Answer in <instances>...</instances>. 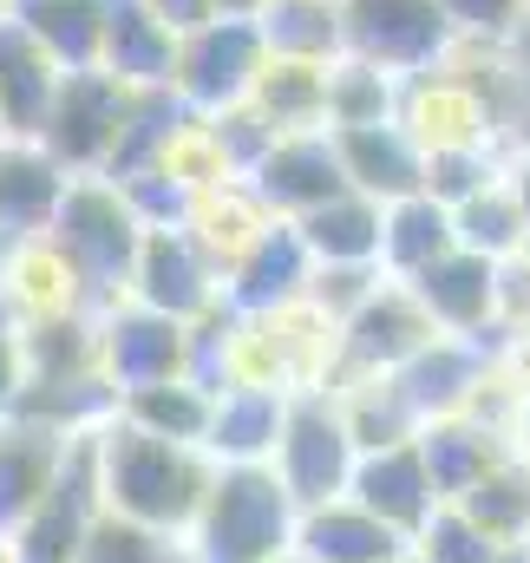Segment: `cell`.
Here are the masks:
<instances>
[{
  "instance_id": "cell-37",
  "label": "cell",
  "mask_w": 530,
  "mask_h": 563,
  "mask_svg": "<svg viewBox=\"0 0 530 563\" xmlns=\"http://www.w3.org/2000/svg\"><path fill=\"white\" fill-rule=\"evenodd\" d=\"M452 217H459V250H478V256H492V263H511V256L530 250V223H525V203H518L511 177L485 184V190L465 197Z\"/></svg>"
},
{
  "instance_id": "cell-44",
  "label": "cell",
  "mask_w": 530,
  "mask_h": 563,
  "mask_svg": "<svg viewBox=\"0 0 530 563\" xmlns=\"http://www.w3.org/2000/svg\"><path fill=\"white\" fill-rule=\"evenodd\" d=\"M125 197H132V210L144 217V230H190V217H197V203H203V190L184 177V170H144L132 184H119Z\"/></svg>"
},
{
  "instance_id": "cell-22",
  "label": "cell",
  "mask_w": 530,
  "mask_h": 563,
  "mask_svg": "<svg viewBox=\"0 0 530 563\" xmlns=\"http://www.w3.org/2000/svg\"><path fill=\"white\" fill-rule=\"evenodd\" d=\"M399 125L426 151H452V144H505L498 125L485 119V106L439 66V73H419L406 79V99H399Z\"/></svg>"
},
{
  "instance_id": "cell-28",
  "label": "cell",
  "mask_w": 530,
  "mask_h": 563,
  "mask_svg": "<svg viewBox=\"0 0 530 563\" xmlns=\"http://www.w3.org/2000/svg\"><path fill=\"white\" fill-rule=\"evenodd\" d=\"M13 20L66 66V73H86L106 59V20H112V0H7Z\"/></svg>"
},
{
  "instance_id": "cell-51",
  "label": "cell",
  "mask_w": 530,
  "mask_h": 563,
  "mask_svg": "<svg viewBox=\"0 0 530 563\" xmlns=\"http://www.w3.org/2000/svg\"><path fill=\"white\" fill-rule=\"evenodd\" d=\"M20 250H26V236H13V230L0 223V288H7V276H13V263H20Z\"/></svg>"
},
{
  "instance_id": "cell-12",
  "label": "cell",
  "mask_w": 530,
  "mask_h": 563,
  "mask_svg": "<svg viewBox=\"0 0 530 563\" xmlns=\"http://www.w3.org/2000/svg\"><path fill=\"white\" fill-rule=\"evenodd\" d=\"M406 288L426 301V314L439 321V334H465V341H485V347H498V354L511 347V334L498 328V263H492V256L452 250V256H439L432 269H419Z\"/></svg>"
},
{
  "instance_id": "cell-7",
  "label": "cell",
  "mask_w": 530,
  "mask_h": 563,
  "mask_svg": "<svg viewBox=\"0 0 530 563\" xmlns=\"http://www.w3.org/2000/svg\"><path fill=\"white\" fill-rule=\"evenodd\" d=\"M268 73V40L256 20H210L177 46V99L197 119H217L230 106L256 99V79Z\"/></svg>"
},
{
  "instance_id": "cell-20",
  "label": "cell",
  "mask_w": 530,
  "mask_h": 563,
  "mask_svg": "<svg viewBox=\"0 0 530 563\" xmlns=\"http://www.w3.org/2000/svg\"><path fill=\"white\" fill-rule=\"evenodd\" d=\"M347 498H361L367 511H380L406 538H419L432 525V511L445 505L439 485H432V472H426L419 439L412 445H387V452H361V472H354V492Z\"/></svg>"
},
{
  "instance_id": "cell-49",
  "label": "cell",
  "mask_w": 530,
  "mask_h": 563,
  "mask_svg": "<svg viewBox=\"0 0 530 563\" xmlns=\"http://www.w3.org/2000/svg\"><path fill=\"white\" fill-rule=\"evenodd\" d=\"M20 394H26V354L20 334H0V426L20 413Z\"/></svg>"
},
{
  "instance_id": "cell-3",
  "label": "cell",
  "mask_w": 530,
  "mask_h": 563,
  "mask_svg": "<svg viewBox=\"0 0 530 563\" xmlns=\"http://www.w3.org/2000/svg\"><path fill=\"white\" fill-rule=\"evenodd\" d=\"M301 505L275 465H217V485L190 525L197 563H275L295 551Z\"/></svg>"
},
{
  "instance_id": "cell-29",
  "label": "cell",
  "mask_w": 530,
  "mask_h": 563,
  "mask_svg": "<svg viewBox=\"0 0 530 563\" xmlns=\"http://www.w3.org/2000/svg\"><path fill=\"white\" fill-rule=\"evenodd\" d=\"M459 250V217L452 203H439L432 190L406 197V203H387V243H380V269L399 282H412L419 269H432L439 256Z\"/></svg>"
},
{
  "instance_id": "cell-60",
  "label": "cell",
  "mask_w": 530,
  "mask_h": 563,
  "mask_svg": "<svg viewBox=\"0 0 530 563\" xmlns=\"http://www.w3.org/2000/svg\"><path fill=\"white\" fill-rule=\"evenodd\" d=\"M0 7H7V0H0Z\"/></svg>"
},
{
  "instance_id": "cell-14",
  "label": "cell",
  "mask_w": 530,
  "mask_h": 563,
  "mask_svg": "<svg viewBox=\"0 0 530 563\" xmlns=\"http://www.w3.org/2000/svg\"><path fill=\"white\" fill-rule=\"evenodd\" d=\"M250 190L263 197L268 217L301 223L308 210L334 203V197H341V190H354V184H347V164H341L334 132H288V139H275V151L256 164Z\"/></svg>"
},
{
  "instance_id": "cell-15",
  "label": "cell",
  "mask_w": 530,
  "mask_h": 563,
  "mask_svg": "<svg viewBox=\"0 0 530 563\" xmlns=\"http://www.w3.org/2000/svg\"><path fill=\"white\" fill-rule=\"evenodd\" d=\"M492 374H498V347L465 341V334H439L419 361L399 367L394 380H399V394L412 400V413L432 426V420H459V413H472V400L492 387Z\"/></svg>"
},
{
  "instance_id": "cell-40",
  "label": "cell",
  "mask_w": 530,
  "mask_h": 563,
  "mask_svg": "<svg viewBox=\"0 0 530 563\" xmlns=\"http://www.w3.org/2000/svg\"><path fill=\"white\" fill-rule=\"evenodd\" d=\"M79 563H197V558H190V538L106 511V518L92 525V538H86Z\"/></svg>"
},
{
  "instance_id": "cell-4",
  "label": "cell",
  "mask_w": 530,
  "mask_h": 563,
  "mask_svg": "<svg viewBox=\"0 0 530 563\" xmlns=\"http://www.w3.org/2000/svg\"><path fill=\"white\" fill-rule=\"evenodd\" d=\"M275 472H281V485L295 492L301 511L354 492L361 445H354V426L341 413V394L334 387H308V394L288 400V426H281V445H275Z\"/></svg>"
},
{
  "instance_id": "cell-48",
  "label": "cell",
  "mask_w": 530,
  "mask_h": 563,
  "mask_svg": "<svg viewBox=\"0 0 530 563\" xmlns=\"http://www.w3.org/2000/svg\"><path fill=\"white\" fill-rule=\"evenodd\" d=\"M445 13H452V26L465 40H511L530 20L525 0H445Z\"/></svg>"
},
{
  "instance_id": "cell-18",
  "label": "cell",
  "mask_w": 530,
  "mask_h": 563,
  "mask_svg": "<svg viewBox=\"0 0 530 563\" xmlns=\"http://www.w3.org/2000/svg\"><path fill=\"white\" fill-rule=\"evenodd\" d=\"M79 177L46 151L40 139H0V223L26 243L53 236L59 210H66V190Z\"/></svg>"
},
{
  "instance_id": "cell-5",
  "label": "cell",
  "mask_w": 530,
  "mask_h": 563,
  "mask_svg": "<svg viewBox=\"0 0 530 563\" xmlns=\"http://www.w3.org/2000/svg\"><path fill=\"white\" fill-rule=\"evenodd\" d=\"M341 13H347V53L387 66L394 79L439 73L465 40L445 0H341Z\"/></svg>"
},
{
  "instance_id": "cell-17",
  "label": "cell",
  "mask_w": 530,
  "mask_h": 563,
  "mask_svg": "<svg viewBox=\"0 0 530 563\" xmlns=\"http://www.w3.org/2000/svg\"><path fill=\"white\" fill-rule=\"evenodd\" d=\"M59 86L66 66L13 20V7H0V139H40Z\"/></svg>"
},
{
  "instance_id": "cell-42",
  "label": "cell",
  "mask_w": 530,
  "mask_h": 563,
  "mask_svg": "<svg viewBox=\"0 0 530 563\" xmlns=\"http://www.w3.org/2000/svg\"><path fill=\"white\" fill-rule=\"evenodd\" d=\"M505 164H511L505 144H452V151H432V157H426V190L459 210L465 197H478L485 184H498Z\"/></svg>"
},
{
  "instance_id": "cell-38",
  "label": "cell",
  "mask_w": 530,
  "mask_h": 563,
  "mask_svg": "<svg viewBox=\"0 0 530 563\" xmlns=\"http://www.w3.org/2000/svg\"><path fill=\"white\" fill-rule=\"evenodd\" d=\"M119 413H125L132 426H144V432L203 445V439H210V420H217V394L197 387L190 374H177V380H164V387H137V394H125Z\"/></svg>"
},
{
  "instance_id": "cell-41",
  "label": "cell",
  "mask_w": 530,
  "mask_h": 563,
  "mask_svg": "<svg viewBox=\"0 0 530 563\" xmlns=\"http://www.w3.org/2000/svg\"><path fill=\"white\" fill-rule=\"evenodd\" d=\"M184 374L210 394H230L243 380V314L230 301L210 308L203 321H190V367Z\"/></svg>"
},
{
  "instance_id": "cell-8",
  "label": "cell",
  "mask_w": 530,
  "mask_h": 563,
  "mask_svg": "<svg viewBox=\"0 0 530 563\" xmlns=\"http://www.w3.org/2000/svg\"><path fill=\"white\" fill-rule=\"evenodd\" d=\"M132 92L119 73L106 66H86V73H66L59 99H53V119L40 144L73 170V177H106L112 151H119V132H125V112H132Z\"/></svg>"
},
{
  "instance_id": "cell-16",
  "label": "cell",
  "mask_w": 530,
  "mask_h": 563,
  "mask_svg": "<svg viewBox=\"0 0 530 563\" xmlns=\"http://www.w3.org/2000/svg\"><path fill=\"white\" fill-rule=\"evenodd\" d=\"M73 439H79V432L20 420V413L0 426V538H13V531L46 505V492L59 485V472H66V459H73Z\"/></svg>"
},
{
  "instance_id": "cell-24",
  "label": "cell",
  "mask_w": 530,
  "mask_h": 563,
  "mask_svg": "<svg viewBox=\"0 0 530 563\" xmlns=\"http://www.w3.org/2000/svg\"><path fill=\"white\" fill-rule=\"evenodd\" d=\"M288 400L295 394H281V387H230V394H217V420H210L203 452L217 465H275Z\"/></svg>"
},
{
  "instance_id": "cell-23",
  "label": "cell",
  "mask_w": 530,
  "mask_h": 563,
  "mask_svg": "<svg viewBox=\"0 0 530 563\" xmlns=\"http://www.w3.org/2000/svg\"><path fill=\"white\" fill-rule=\"evenodd\" d=\"M190 132H197V112L177 99V86H137L106 177H112V184H132V177H144V170H164Z\"/></svg>"
},
{
  "instance_id": "cell-31",
  "label": "cell",
  "mask_w": 530,
  "mask_h": 563,
  "mask_svg": "<svg viewBox=\"0 0 530 563\" xmlns=\"http://www.w3.org/2000/svg\"><path fill=\"white\" fill-rule=\"evenodd\" d=\"M256 26H263V40H268V59L334 66L347 53V13H341V0H268Z\"/></svg>"
},
{
  "instance_id": "cell-32",
  "label": "cell",
  "mask_w": 530,
  "mask_h": 563,
  "mask_svg": "<svg viewBox=\"0 0 530 563\" xmlns=\"http://www.w3.org/2000/svg\"><path fill=\"white\" fill-rule=\"evenodd\" d=\"M268 125L288 139V132H328V66H308V59H268V73L256 79V99Z\"/></svg>"
},
{
  "instance_id": "cell-54",
  "label": "cell",
  "mask_w": 530,
  "mask_h": 563,
  "mask_svg": "<svg viewBox=\"0 0 530 563\" xmlns=\"http://www.w3.org/2000/svg\"><path fill=\"white\" fill-rule=\"evenodd\" d=\"M0 334H20V308H13V295L0 288Z\"/></svg>"
},
{
  "instance_id": "cell-26",
  "label": "cell",
  "mask_w": 530,
  "mask_h": 563,
  "mask_svg": "<svg viewBox=\"0 0 530 563\" xmlns=\"http://www.w3.org/2000/svg\"><path fill=\"white\" fill-rule=\"evenodd\" d=\"M419 452H426V472H432V485H439V498L445 505H459L498 459H511V439L498 432V426L472 420V413H459V420H432L419 432Z\"/></svg>"
},
{
  "instance_id": "cell-55",
  "label": "cell",
  "mask_w": 530,
  "mask_h": 563,
  "mask_svg": "<svg viewBox=\"0 0 530 563\" xmlns=\"http://www.w3.org/2000/svg\"><path fill=\"white\" fill-rule=\"evenodd\" d=\"M492 563H530V544H505V551H498Z\"/></svg>"
},
{
  "instance_id": "cell-30",
  "label": "cell",
  "mask_w": 530,
  "mask_h": 563,
  "mask_svg": "<svg viewBox=\"0 0 530 563\" xmlns=\"http://www.w3.org/2000/svg\"><path fill=\"white\" fill-rule=\"evenodd\" d=\"M301 236L314 250V263H380L387 243V203L367 190H341L334 203L301 217Z\"/></svg>"
},
{
  "instance_id": "cell-9",
  "label": "cell",
  "mask_w": 530,
  "mask_h": 563,
  "mask_svg": "<svg viewBox=\"0 0 530 563\" xmlns=\"http://www.w3.org/2000/svg\"><path fill=\"white\" fill-rule=\"evenodd\" d=\"M106 518V485H99V432L73 439V459L59 472V485L46 492V505L7 538L20 563H79L92 525Z\"/></svg>"
},
{
  "instance_id": "cell-19",
  "label": "cell",
  "mask_w": 530,
  "mask_h": 563,
  "mask_svg": "<svg viewBox=\"0 0 530 563\" xmlns=\"http://www.w3.org/2000/svg\"><path fill=\"white\" fill-rule=\"evenodd\" d=\"M295 551L314 563H399L412 551V538L394 531L380 511H367L361 498H328L308 505L295 525Z\"/></svg>"
},
{
  "instance_id": "cell-13",
  "label": "cell",
  "mask_w": 530,
  "mask_h": 563,
  "mask_svg": "<svg viewBox=\"0 0 530 563\" xmlns=\"http://www.w3.org/2000/svg\"><path fill=\"white\" fill-rule=\"evenodd\" d=\"M314 250H308V236H301V223H288V217H275L263 236L230 263V276H223V301L236 308V314H281V308H295V301H308V282H314Z\"/></svg>"
},
{
  "instance_id": "cell-53",
  "label": "cell",
  "mask_w": 530,
  "mask_h": 563,
  "mask_svg": "<svg viewBox=\"0 0 530 563\" xmlns=\"http://www.w3.org/2000/svg\"><path fill=\"white\" fill-rule=\"evenodd\" d=\"M511 452H518V459H530V394L518 400V426H511Z\"/></svg>"
},
{
  "instance_id": "cell-58",
  "label": "cell",
  "mask_w": 530,
  "mask_h": 563,
  "mask_svg": "<svg viewBox=\"0 0 530 563\" xmlns=\"http://www.w3.org/2000/svg\"><path fill=\"white\" fill-rule=\"evenodd\" d=\"M399 563H432V558H419V551H406V558H399Z\"/></svg>"
},
{
  "instance_id": "cell-57",
  "label": "cell",
  "mask_w": 530,
  "mask_h": 563,
  "mask_svg": "<svg viewBox=\"0 0 530 563\" xmlns=\"http://www.w3.org/2000/svg\"><path fill=\"white\" fill-rule=\"evenodd\" d=\"M275 563H314V558H301V551H288V558H275Z\"/></svg>"
},
{
  "instance_id": "cell-50",
  "label": "cell",
  "mask_w": 530,
  "mask_h": 563,
  "mask_svg": "<svg viewBox=\"0 0 530 563\" xmlns=\"http://www.w3.org/2000/svg\"><path fill=\"white\" fill-rule=\"evenodd\" d=\"M505 177H511V190H518V203H525V223H530V151H511Z\"/></svg>"
},
{
  "instance_id": "cell-61",
  "label": "cell",
  "mask_w": 530,
  "mask_h": 563,
  "mask_svg": "<svg viewBox=\"0 0 530 563\" xmlns=\"http://www.w3.org/2000/svg\"><path fill=\"white\" fill-rule=\"evenodd\" d=\"M525 544H530V538H525Z\"/></svg>"
},
{
  "instance_id": "cell-1",
  "label": "cell",
  "mask_w": 530,
  "mask_h": 563,
  "mask_svg": "<svg viewBox=\"0 0 530 563\" xmlns=\"http://www.w3.org/2000/svg\"><path fill=\"white\" fill-rule=\"evenodd\" d=\"M99 485H106V511L190 538V525L217 485V459L190 439L144 432L119 413L112 426H99Z\"/></svg>"
},
{
  "instance_id": "cell-56",
  "label": "cell",
  "mask_w": 530,
  "mask_h": 563,
  "mask_svg": "<svg viewBox=\"0 0 530 563\" xmlns=\"http://www.w3.org/2000/svg\"><path fill=\"white\" fill-rule=\"evenodd\" d=\"M0 563H20V558H13V544H7V538H0Z\"/></svg>"
},
{
  "instance_id": "cell-11",
  "label": "cell",
  "mask_w": 530,
  "mask_h": 563,
  "mask_svg": "<svg viewBox=\"0 0 530 563\" xmlns=\"http://www.w3.org/2000/svg\"><path fill=\"white\" fill-rule=\"evenodd\" d=\"M132 301L157 308V314H177V321H203L210 308H223V269L197 243V230H151L144 256H137Z\"/></svg>"
},
{
  "instance_id": "cell-35",
  "label": "cell",
  "mask_w": 530,
  "mask_h": 563,
  "mask_svg": "<svg viewBox=\"0 0 530 563\" xmlns=\"http://www.w3.org/2000/svg\"><path fill=\"white\" fill-rule=\"evenodd\" d=\"M459 511L492 538V544H525L530 538V459H498L465 498H459Z\"/></svg>"
},
{
  "instance_id": "cell-27",
  "label": "cell",
  "mask_w": 530,
  "mask_h": 563,
  "mask_svg": "<svg viewBox=\"0 0 530 563\" xmlns=\"http://www.w3.org/2000/svg\"><path fill=\"white\" fill-rule=\"evenodd\" d=\"M177 33L151 13V0H112L106 20V73H119L125 86H170L177 79Z\"/></svg>"
},
{
  "instance_id": "cell-10",
  "label": "cell",
  "mask_w": 530,
  "mask_h": 563,
  "mask_svg": "<svg viewBox=\"0 0 530 563\" xmlns=\"http://www.w3.org/2000/svg\"><path fill=\"white\" fill-rule=\"evenodd\" d=\"M99 341H106V380L119 394L137 387H164L190 367V321L157 314L144 301H119L99 314Z\"/></svg>"
},
{
  "instance_id": "cell-59",
  "label": "cell",
  "mask_w": 530,
  "mask_h": 563,
  "mask_svg": "<svg viewBox=\"0 0 530 563\" xmlns=\"http://www.w3.org/2000/svg\"><path fill=\"white\" fill-rule=\"evenodd\" d=\"M525 13H530V0H525Z\"/></svg>"
},
{
  "instance_id": "cell-6",
  "label": "cell",
  "mask_w": 530,
  "mask_h": 563,
  "mask_svg": "<svg viewBox=\"0 0 530 563\" xmlns=\"http://www.w3.org/2000/svg\"><path fill=\"white\" fill-rule=\"evenodd\" d=\"M432 341H439V321L426 314V301H419L399 276H387L347 321H341V347H334V380H328V387L399 374V367L419 361Z\"/></svg>"
},
{
  "instance_id": "cell-45",
  "label": "cell",
  "mask_w": 530,
  "mask_h": 563,
  "mask_svg": "<svg viewBox=\"0 0 530 563\" xmlns=\"http://www.w3.org/2000/svg\"><path fill=\"white\" fill-rule=\"evenodd\" d=\"M412 551H419V558H432V563H492L505 544H492V538L459 511V505H439V511H432V525L412 538Z\"/></svg>"
},
{
  "instance_id": "cell-52",
  "label": "cell",
  "mask_w": 530,
  "mask_h": 563,
  "mask_svg": "<svg viewBox=\"0 0 530 563\" xmlns=\"http://www.w3.org/2000/svg\"><path fill=\"white\" fill-rule=\"evenodd\" d=\"M268 0H217V20H263Z\"/></svg>"
},
{
  "instance_id": "cell-39",
  "label": "cell",
  "mask_w": 530,
  "mask_h": 563,
  "mask_svg": "<svg viewBox=\"0 0 530 563\" xmlns=\"http://www.w3.org/2000/svg\"><path fill=\"white\" fill-rule=\"evenodd\" d=\"M7 295H13V308H20V321H40V314H66V308H86V295H79V276L66 269V256H59L46 236L20 250V263H13V276H7Z\"/></svg>"
},
{
  "instance_id": "cell-47",
  "label": "cell",
  "mask_w": 530,
  "mask_h": 563,
  "mask_svg": "<svg viewBox=\"0 0 530 563\" xmlns=\"http://www.w3.org/2000/svg\"><path fill=\"white\" fill-rule=\"evenodd\" d=\"M505 144L530 151V20L505 40Z\"/></svg>"
},
{
  "instance_id": "cell-36",
  "label": "cell",
  "mask_w": 530,
  "mask_h": 563,
  "mask_svg": "<svg viewBox=\"0 0 530 563\" xmlns=\"http://www.w3.org/2000/svg\"><path fill=\"white\" fill-rule=\"evenodd\" d=\"M268 223H275V217L263 210V197H256L250 184H217V190H203V203H197V217H190L197 243L217 256V269H223V276H230V263L263 236Z\"/></svg>"
},
{
  "instance_id": "cell-21",
  "label": "cell",
  "mask_w": 530,
  "mask_h": 563,
  "mask_svg": "<svg viewBox=\"0 0 530 563\" xmlns=\"http://www.w3.org/2000/svg\"><path fill=\"white\" fill-rule=\"evenodd\" d=\"M334 144H341V164H347L354 190H367L380 203H406V197L426 190V157L432 151L412 139L399 119H387V125H347V132H334Z\"/></svg>"
},
{
  "instance_id": "cell-34",
  "label": "cell",
  "mask_w": 530,
  "mask_h": 563,
  "mask_svg": "<svg viewBox=\"0 0 530 563\" xmlns=\"http://www.w3.org/2000/svg\"><path fill=\"white\" fill-rule=\"evenodd\" d=\"M334 394H341V413H347V426H354V445H361V452L412 445V439L426 432V420L412 413V400L399 394L394 374H380V380H341Z\"/></svg>"
},
{
  "instance_id": "cell-2",
  "label": "cell",
  "mask_w": 530,
  "mask_h": 563,
  "mask_svg": "<svg viewBox=\"0 0 530 563\" xmlns=\"http://www.w3.org/2000/svg\"><path fill=\"white\" fill-rule=\"evenodd\" d=\"M144 217L132 210V197L112 184V177H79L66 190V210L53 223V250L66 256V269L79 276V295L92 314L132 301L137 282V256H144Z\"/></svg>"
},
{
  "instance_id": "cell-33",
  "label": "cell",
  "mask_w": 530,
  "mask_h": 563,
  "mask_svg": "<svg viewBox=\"0 0 530 563\" xmlns=\"http://www.w3.org/2000/svg\"><path fill=\"white\" fill-rule=\"evenodd\" d=\"M399 99H406V79H394V73L374 66V59L341 53V59L328 66V132L387 125V119H399Z\"/></svg>"
},
{
  "instance_id": "cell-25",
  "label": "cell",
  "mask_w": 530,
  "mask_h": 563,
  "mask_svg": "<svg viewBox=\"0 0 530 563\" xmlns=\"http://www.w3.org/2000/svg\"><path fill=\"white\" fill-rule=\"evenodd\" d=\"M20 354H26V380H92V374H106L99 314L66 308V314L20 321Z\"/></svg>"
},
{
  "instance_id": "cell-46",
  "label": "cell",
  "mask_w": 530,
  "mask_h": 563,
  "mask_svg": "<svg viewBox=\"0 0 530 563\" xmlns=\"http://www.w3.org/2000/svg\"><path fill=\"white\" fill-rule=\"evenodd\" d=\"M380 282H387V269H380V263H321V269H314V282H308V301H314V308L341 328V321H347V314H354L374 288H380Z\"/></svg>"
},
{
  "instance_id": "cell-43",
  "label": "cell",
  "mask_w": 530,
  "mask_h": 563,
  "mask_svg": "<svg viewBox=\"0 0 530 563\" xmlns=\"http://www.w3.org/2000/svg\"><path fill=\"white\" fill-rule=\"evenodd\" d=\"M203 139L210 151L223 157V170H230V184H250L256 177V164H263L268 151H275V125H268L256 106H230V112H217V119H203Z\"/></svg>"
}]
</instances>
